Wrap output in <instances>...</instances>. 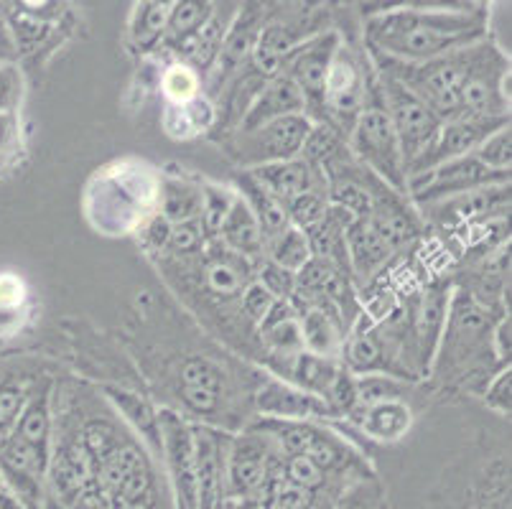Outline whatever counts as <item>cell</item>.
I'll list each match as a JSON object with an SVG mask.
<instances>
[{
	"label": "cell",
	"mask_w": 512,
	"mask_h": 509,
	"mask_svg": "<svg viewBox=\"0 0 512 509\" xmlns=\"http://www.w3.org/2000/svg\"><path fill=\"white\" fill-rule=\"evenodd\" d=\"M484 39L487 11L482 6H406L377 13L365 23L367 49L403 64L434 62Z\"/></svg>",
	"instance_id": "cell-1"
},
{
	"label": "cell",
	"mask_w": 512,
	"mask_h": 509,
	"mask_svg": "<svg viewBox=\"0 0 512 509\" xmlns=\"http://www.w3.org/2000/svg\"><path fill=\"white\" fill-rule=\"evenodd\" d=\"M347 148L362 168H367L393 191L406 196V168H403L398 138H395L388 112H385L377 79L372 82L365 107L347 133Z\"/></svg>",
	"instance_id": "cell-2"
},
{
	"label": "cell",
	"mask_w": 512,
	"mask_h": 509,
	"mask_svg": "<svg viewBox=\"0 0 512 509\" xmlns=\"http://www.w3.org/2000/svg\"><path fill=\"white\" fill-rule=\"evenodd\" d=\"M339 46H342L339 31H321V34L306 36L283 59L281 74H286L304 95L306 118L311 123H327L324 92H327L329 69H332Z\"/></svg>",
	"instance_id": "cell-3"
},
{
	"label": "cell",
	"mask_w": 512,
	"mask_h": 509,
	"mask_svg": "<svg viewBox=\"0 0 512 509\" xmlns=\"http://www.w3.org/2000/svg\"><path fill=\"white\" fill-rule=\"evenodd\" d=\"M377 82H380V95H383L385 112H388L390 123H393L400 156H403V168H406L408 174L413 163L423 156V151L436 138V133L441 128V120L408 87H403L390 74L380 72Z\"/></svg>",
	"instance_id": "cell-4"
},
{
	"label": "cell",
	"mask_w": 512,
	"mask_h": 509,
	"mask_svg": "<svg viewBox=\"0 0 512 509\" xmlns=\"http://www.w3.org/2000/svg\"><path fill=\"white\" fill-rule=\"evenodd\" d=\"M495 184H510V174L492 171L482 161H477L474 153H469V156L454 158V161H446L436 168H428L423 174L411 176L406 181V196H411L413 202L426 207V204L444 202L451 196Z\"/></svg>",
	"instance_id": "cell-5"
},
{
	"label": "cell",
	"mask_w": 512,
	"mask_h": 509,
	"mask_svg": "<svg viewBox=\"0 0 512 509\" xmlns=\"http://www.w3.org/2000/svg\"><path fill=\"white\" fill-rule=\"evenodd\" d=\"M490 334V311L479 303V298L474 293L462 291V288L454 291V296L449 301L444 334H441L439 342L444 359L449 357V364L464 367L472 359H477V352H482L490 344Z\"/></svg>",
	"instance_id": "cell-6"
},
{
	"label": "cell",
	"mask_w": 512,
	"mask_h": 509,
	"mask_svg": "<svg viewBox=\"0 0 512 509\" xmlns=\"http://www.w3.org/2000/svg\"><path fill=\"white\" fill-rule=\"evenodd\" d=\"M375 79L365 74V67L349 46H339L329 69L327 92H324V107H327V123H332L339 133H347L355 125L357 115L365 107L367 95Z\"/></svg>",
	"instance_id": "cell-7"
},
{
	"label": "cell",
	"mask_w": 512,
	"mask_h": 509,
	"mask_svg": "<svg viewBox=\"0 0 512 509\" xmlns=\"http://www.w3.org/2000/svg\"><path fill=\"white\" fill-rule=\"evenodd\" d=\"M311 125L314 123L306 115H288V118L273 120L258 130H250V133H237L235 143H232V156L240 158L248 171L265 166V163L299 158Z\"/></svg>",
	"instance_id": "cell-8"
},
{
	"label": "cell",
	"mask_w": 512,
	"mask_h": 509,
	"mask_svg": "<svg viewBox=\"0 0 512 509\" xmlns=\"http://www.w3.org/2000/svg\"><path fill=\"white\" fill-rule=\"evenodd\" d=\"M505 125H510V118H469V115H459V118L444 120L436 138L431 140V146L423 151V156L413 163L411 171L406 174V181L411 176L423 174L428 168H436L446 161H454V158L469 156L495 130L505 128Z\"/></svg>",
	"instance_id": "cell-9"
},
{
	"label": "cell",
	"mask_w": 512,
	"mask_h": 509,
	"mask_svg": "<svg viewBox=\"0 0 512 509\" xmlns=\"http://www.w3.org/2000/svg\"><path fill=\"white\" fill-rule=\"evenodd\" d=\"M161 451L171 471V484L179 509H197V466H194L192 423H186L174 410L158 413Z\"/></svg>",
	"instance_id": "cell-10"
},
{
	"label": "cell",
	"mask_w": 512,
	"mask_h": 509,
	"mask_svg": "<svg viewBox=\"0 0 512 509\" xmlns=\"http://www.w3.org/2000/svg\"><path fill=\"white\" fill-rule=\"evenodd\" d=\"M339 364L352 377L388 375L395 377V380H416L406 364H400L398 357L390 352V342L380 334V329L365 324V319L357 321L355 329L344 336Z\"/></svg>",
	"instance_id": "cell-11"
},
{
	"label": "cell",
	"mask_w": 512,
	"mask_h": 509,
	"mask_svg": "<svg viewBox=\"0 0 512 509\" xmlns=\"http://www.w3.org/2000/svg\"><path fill=\"white\" fill-rule=\"evenodd\" d=\"M194 466H197V509H222L225 502V461L230 436L192 423Z\"/></svg>",
	"instance_id": "cell-12"
},
{
	"label": "cell",
	"mask_w": 512,
	"mask_h": 509,
	"mask_svg": "<svg viewBox=\"0 0 512 509\" xmlns=\"http://www.w3.org/2000/svg\"><path fill=\"white\" fill-rule=\"evenodd\" d=\"M423 212L434 222L444 224V227L497 222V219H505L507 212H510V184L484 186V189L451 196V199H444V202L426 204Z\"/></svg>",
	"instance_id": "cell-13"
},
{
	"label": "cell",
	"mask_w": 512,
	"mask_h": 509,
	"mask_svg": "<svg viewBox=\"0 0 512 509\" xmlns=\"http://www.w3.org/2000/svg\"><path fill=\"white\" fill-rule=\"evenodd\" d=\"M265 21H268V13H265V6H260V3H245V6L237 8V16L232 21L230 31H227L225 44H222L220 56H217V64L209 72L214 82L225 84L227 79L240 74L242 67H248Z\"/></svg>",
	"instance_id": "cell-14"
},
{
	"label": "cell",
	"mask_w": 512,
	"mask_h": 509,
	"mask_svg": "<svg viewBox=\"0 0 512 509\" xmlns=\"http://www.w3.org/2000/svg\"><path fill=\"white\" fill-rule=\"evenodd\" d=\"M237 8L240 6H235V3H214L212 16L207 18V23L199 28L197 34L189 36L181 44L171 46L174 54L179 56V64L192 67L199 77L212 72V67L217 64V56L222 51V44H225L227 31H230L232 21L237 16Z\"/></svg>",
	"instance_id": "cell-15"
},
{
	"label": "cell",
	"mask_w": 512,
	"mask_h": 509,
	"mask_svg": "<svg viewBox=\"0 0 512 509\" xmlns=\"http://www.w3.org/2000/svg\"><path fill=\"white\" fill-rule=\"evenodd\" d=\"M288 115H306V102L299 87L286 74H278L276 79L265 82L253 95L250 105L242 110L237 133H250V130H258L273 120L288 118Z\"/></svg>",
	"instance_id": "cell-16"
},
{
	"label": "cell",
	"mask_w": 512,
	"mask_h": 509,
	"mask_svg": "<svg viewBox=\"0 0 512 509\" xmlns=\"http://www.w3.org/2000/svg\"><path fill=\"white\" fill-rule=\"evenodd\" d=\"M250 176H253L276 202H281L283 207L291 204L293 199L309 194V191L327 189V176H324V171L309 166V163L301 161V158H291V161L281 163H265V166L250 168Z\"/></svg>",
	"instance_id": "cell-17"
},
{
	"label": "cell",
	"mask_w": 512,
	"mask_h": 509,
	"mask_svg": "<svg viewBox=\"0 0 512 509\" xmlns=\"http://www.w3.org/2000/svg\"><path fill=\"white\" fill-rule=\"evenodd\" d=\"M451 286L449 283H431L423 291L421 306L413 319V334H416L418 359H421V370H431L436 354H439L441 334H444L446 314H449Z\"/></svg>",
	"instance_id": "cell-18"
},
{
	"label": "cell",
	"mask_w": 512,
	"mask_h": 509,
	"mask_svg": "<svg viewBox=\"0 0 512 509\" xmlns=\"http://www.w3.org/2000/svg\"><path fill=\"white\" fill-rule=\"evenodd\" d=\"M258 410L265 418L278 420H314V418H334L327 403L309 392L299 390L296 385L268 380L258 392Z\"/></svg>",
	"instance_id": "cell-19"
},
{
	"label": "cell",
	"mask_w": 512,
	"mask_h": 509,
	"mask_svg": "<svg viewBox=\"0 0 512 509\" xmlns=\"http://www.w3.org/2000/svg\"><path fill=\"white\" fill-rule=\"evenodd\" d=\"M347 260H349V273H352V280H372L377 275V270L385 268L390 258H393L395 252L385 245V240L377 235L375 230L370 227L365 217L355 219V222L349 224L347 235Z\"/></svg>",
	"instance_id": "cell-20"
},
{
	"label": "cell",
	"mask_w": 512,
	"mask_h": 509,
	"mask_svg": "<svg viewBox=\"0 0 512 509\" xmlns=\"http://www.w3.org/2000/svg\"><path fill=\"white\" fill-rule=\"evenodd\" d=\"M301 336H304V352L316 354V357H327L339 362L344 347V329L342 319L332 306L309 308L301 316Z\"/></svg>",
	"instance_id": "cell-21"
},
{
	"label": "cell",
	"mask_w": 512,
	"mask_h": 509,
	"mask_svg": "<svg viewBox=\"0 0 512 509\" xmlns=\"http://www.w3.org/2000/svg\"><path fill=\"white\" fill-rule=\"evenodd\" d=\"M217 237H220L222 245H225L227 250L237 252V255H242L245 260H255L265 255V240L263 232H260V224L258 219H255L253 209L245 204L242 196L235 199V204H232L230 214H227V219L222 222Z\"/></svg>",
	"instance_id": "cell-22"
},
{
	"label": "cell",
	"mask_w": 512,
	"mask_h": 509,
	"mask_svg": "<svg viewBox=\"0 0 512 509\" xmlns=\"http://www.w3.org/2000/svg\"><path fill=\"white\" fill-rule=\"evenodd\" d=\"M240 189H242V199H245V204L253 209L255 219H258L265 245L276 240V237H281L283 232L291 227V219H288L286 207H283L281 202H276V199H273V196L268 194V191L253 179V176H250V171H245V174L240 176Z\"/></svg>",
	"instance_id": "cell-23"
},
{
	"label": "cell",
	"mask_w": 512,
	"mask_h": 509,
	"mask_svg": "<svg viewBox=\"0 0 512 509\" xmlns=\"http://www.w3.org/2000/svg\"><path fill=\"white\" fill-rule=\"evenodd\" d=\"M11 436H18L21 441L31 443L36 448L51 451V400H49V385L41 390L29 392V400L23 405L21 418H18L16 428Z\"/></svg>",
	"instance_id": "cell-24"
},
{
	"label": "cell",
	"mask_w": 512,
	"mask_h": 509,
	"mask_svg": "<svg viewBox=\"0 0 512 509\" xmlns=\"http://www.w3.org/2000/svg\"><path fill=\"white\" fill-rule=\"evenodd\" d=\"M339 375H342V364L334 362V359L316 357L311 352H301L293 357L291 377L296 387L319 400H327Z\"/></svg>",
	"instance_id": "cell-25"
},
{
	"label": "cell",
	"mask_w": 512,
	"mask_h": 509,
	"mask_svg": "<svg viewBox=\"0 0 512 509\" xmlns=\"http://www.w3.org/2000/svg\"><path fill=\"white\" fill-rule=\"evenodd\" d=\"M360 423L362 431L370 438L393 443L406 436L408 428H411L413 423V413L403 400H390V403H380L367 408L365 413H362Z\"/></svg>",
	"instance_id": "cell-26"
},
{
	"label": "cell",
	"mask_w": 512,
	"mask_h": 509,
	"mask_svg": "<svg viewBox=\"0 0 512 509\" xmlns=\"http://www.w3.org/2000/svg\"><path fill=\"white\" fill-rule=\"evenodd\" d=\"M207 280L209 288L220 296H242V291L253 283L250 280V263L222 245V252H214L212 260H209Z\"/></svg>",
	"instance_id": "cell-27"
},
{
	"label": "cell",
	"mask_w": 512,
	"mask_h": 509,
	"mask_svg": "<svg viewBox=\"0 0 512 509\" xmlns=\"http://www.w3.org/2000/svg\"><path fill=\"white\" fill-rule=\"evenodd\" d=\"M169 8L171 3H156V0L138 3L133 16H130V41L138 51L148 54L158 44H164Z\"/></svg>",
	"instance_id": "cell-28"
},
{
	"label": "cell",
	"mask_w": 512,
	"mask_h": 509,
	"mask_svg": "<svg viewBox=\"0 0 512 509\" xmlns=\"http://www.w3.org/2000/svg\"><path fill=\"white\" fill-rule=\"evenodd\" d=\"M161 217L169 224L192 222L202 217V186L181 179H164L161 184Z\"/></svg>",
	"instance_id": "cell-29"
},
{
	"label": "cell",
	"mask_w": 512,
	"mask_h": 509,
	"mask_svg": "<svg viewBox=\"0 0 512 509\" xmlns=\"http://www.w3.org/2000/svg\"><path fill=\"white\" fill-rule=\"evenodd\" d=\"M344 153H347V138L332 123H314L306 135L304 146H301L299 158L324 171L329 163H334Z\"/></svg>",
	"instance_id": "cell-30"
},
{
	"label": "cell",
	"mask_w": 512,
	"mask_h": 509,
	"mask_svg": "<svg viewBox=\"0 0 512 509\" xmlns=\"http://www.w3.org/2000/svg\"><path fill=\"white\" fill-rule=\"evenodd\" d=\"M212 8L214 3H207V0H179V3H171L164 44L176 46L197 34L199 28L207 23V18L212 16Z\"/></svg>",
	"instance_id": "cell-31"
},
{
	"label": "cell",
	"mask_w": 512,
	"mask_h": 509,
	"mask_svg": "<svg viewBox=\"0 0 512 509\" xmlns=\"http://www.w3.org/2000/svg\"><path fill=\"white\" fill-rule=\"evenodd\" d=\"M107 398L118 408V413L128 420L130 426H136L138 433L146 438L148 443L161 451V433H158V413H153L151 405L141 400L133 392L118 390V387H107Z\"/></svg>",
	"instance_id": "cell-32"
},
{
	"label": "cell",
	"mask_w": 512,
	"mask_h": 509,
	"mask_svg": "<svg viewBox=\"0 0 512 509\" xmlns=\"http://www.w3.org/2000/svg\"><path fill=\"white\" fill-rule=\"evenodd\" d=\"M265 260H271L278 268L296 275L311 260L306 235L301 230H296V227H288L281 237H276V240L265 245Z\"/></svg>",
	"instance_id": "cell-33"
},
{
	"label": "cell",
	"mask_w": 512,
	"mask_h": 509,
	"mask_svg": "<svg viewBox=\"0 0 512 509\" xmlns=\"http://www.w3.org/2000/svg\"><path fill=\"white\" fill-rule=\"evenodd\" d=\"M355 395H357V420L362 418L367 408L380 403H390V400H403L406 395V385L395 377L388 375H365L355 377Z\"/></svg>",
	"instance_id": "cell-34"
},
{
	"label": "cell",
	"mask_w": 512,
	"mask_h": 509,
	"mask_svg": "<svg viewBox=\"0 0 512 509\" xmlns=\"http://www.w3.org/2000/svg\"><path fill=\"white\" fill-rule=\"evenodd\" d=\"M332 509H385L383 484L377 482L375 476L360 474L355 482L337 494Z\"/></svg>",
	"instance_id": "cell-35"
},
{
	"label": "cell",
	"mask_w": 512,
	"mask_h": 509,
	"mask_svg": "<svg viewBox=\"0 0 512 509\" xmlns=\"http://www.w3.org/2000/svg\"><path fill=\"white\" fill-rule=\"evenodd\" d=\"M237 194L230 189H222L217 184H202V227L207 235H217L222 222L230 214L232 204H235Z\"/></svg>",
	"instance_id": "cell-36"
},
{
	"label": "cell",
	"mask_w": 512,
	"mask_h": 509,
	"mask_svg": "<svg viewBox=\"0 0 512 509\" xmlns=\"http://www.w3.org/2000/svg\"><path fill=\"white\" fill-rule=\"evenodd\" d=\"M181 387H199L222 395L225 390V372L207 357H189L179 367Z\"/></svg>",
	"instance_id": "cell-37"
},
{
	"label": "cell",
	"mask_w": 512,
	"mask_h": 509,
	"mask_svg": "<svg viewBox=\"0 0 512 509\" xmlns=\"http://www.w3.org/2000/svg\"><path fill=\"white\" fill-rule=\"evenodd\" d=\"M29 392V387L16 380H8L0 385V446L11 438L13 428L21 418L23 405L29 400Z\"/></svg>",
	"instance_id": "cell-38"
},
{
	"label": "cell",
	"mask_w": 512,
	"mask_h": 509,
	"mask_svg": "<svg viewBox=\"0 0 512 509\" xmlns=\"http://www.w3.org/2000/svg\"><path fill=\"white\" fill-rule=\"evenodd\" d=\"M327 209H329L327 189L309 191V194L299 196V199H293L291 204H286L291 227H296V230L301 232L311 230L314 224H319L321 219H324V214H327Z\"/></svg>",
	"instance_id": "cell-39"
},
{
	"label": "cell",
	"mask_w": 512,
	"mask_h": 509,
	"mask_svg": "<svg viewBox=\"0 0 512 509\" xmlns=\"http://www.w3.org/2000/svg\"><path fill=\"white\" fill-rule=\"evenodd\" d=\"M283 479L306 492H321L327 487L329 474L321 466H316L309 456H286L283 459Z\"/></svg>",
	"instance_id": "cell-40"
},
{
	"label": "cell",
	"mask_w": 512,
	"mask_h": 509,
	"mask_svg": "<svg viewBox=\"0 0 512 509\" xmlns=\"http://www.w3.org/2000/svg\"><path fill=\"white\" fill-rule=\"evenodd\" d=\"M199 84H202V77L186 64H174L161 79V87L174 105H186V102L197 100Z\"/></svg>",
	"instance_id": "cell-41"
},
{
	"label": "cell",
	"mask_w": 512,
	"mask_h": 509,
	"mask_svg": "<svg viewBox=\"0 0 512 509\" xmlns=\"http://www.w3.org/2000/svg\"><path fill=\"white\" fill-rule=\"evenodd\" d=\"M477 161H482L484 166L492 168V171H502V174H510L512 166V133L510 125L495 130L490 138L484 140L482 146L474 151Z\"/></svg>",
	"instance_id": "cell-42"
},
{
	"label": "cell",
	"mask_w": 512,
	"mask_h": 509,
	"mask_svg": "<svg viewBox=\"0 0 512 509\" xmlns=\"http://www.w3.org/2000/svg\"><path fill=\"white\" fill-rule=\"evenodd\" d=\"M265 339V344L273 349L276 354L283 357H296V354L304 352V336H301V321L299 316H291V319L281 321L276 326H268V329L260 331Z\"/></svg>",
	"instance_id": "cell-43"
},
{
	"label": "cell",
	"mask_w": 512,
	"mask_h": 509,
	"mask_svg": "<svg viewBox=\"0 0 512 509\" xmlns=\"http://www.w3.org/2000/svg\"><path fill=\"white\" fill-rule=\"evenodd\" d=\"M82 446H85L87 456L92 459V464L100 466V461L105 459L110 451L120 443L118 431H115L110 423L105 420H90L85 428H82V436H79Z\"/></svg>",
	"instance_id": "cell-44"
},
{
	"label": "cell",
	"mask_w": 512,
	"mask_h": 509,
	"mask_svg": "<svg viewBox=\"0 0 512 509\" xmlns=\"http://www.w3.org/2000/svg\"><path fill=\"white\" fill-rule=\"evenodd\" d=\"M204 227L202 219H192V222L171 224L169 250L176 255H199L204 250Z\"/></svg>",
	"instance_id": "cell-45"
},
{
	"label": "cell",
	"mask_w": 512,
	"mask_h": 509,
	"mask_svg": "<svg viewBox=\"0 0 512 509\" xmlns=\"http://www.w3.org/2000/svg\"><path fill=\"white\" fill-rule=\"evenodd\" d=\"M258 283L265 291L271 293L276 301H291L293 291H296V275L278 268L271 260H263V265L258 268Z\"/></svg>",
	"instance_id": "cell-46"
},
{
	"label": "cell",
	"mask_w": 512,
	"mask_h": 509,
	"mask_svg": "<svg viewBox=\"0 0 512 509\" xmlns=\"http://www.w3.org/2000/svg\"><path fill=\"white\" fill-rule=\"evenodd\" d=\"M240 298H242V314L248 316V319L258 326H260V321L268 316V311H271L273 303H276V298L265 291L258 280H253V283H250V286L242 291Z\"/></svg>",
	"instance_id": "cell-47"
},
{
	"label": "cell",
	"mask_w": 512,
	"mask_h": 509,
	"mask_svg": "<svg viewBox=\"0 0 512 509\" xmlns=\"http://www.w3.org/2000/svg\"><path fill=\"white\" fill-rule=\"evenodd\" d=\"M510 390H512V372H510V364L502 367L500 372L495 375V380L490 382V387L484 390V400L490 405L492 410H497L500 415H510L512 408V400H510Z\"/></svg>",
	"instance_id": "cell-48"
},
{
	"label": "cell",
	"mask_w": 512,
	"mask_h": 509,
	"mask_svg": "<svg viewBox=\"0 0 512 509\" xmlns=\"http://www.w3.org/2000/svg\"><path fill=\"white\" fill-rule=\"evenodd\" d=\"M181 400L186 408L194 410L197 415H212L214 410L220 408V395L209 390H199V387H181Z\"/></svg>",
	"instance_id": "cell-49"
},
{
	"label": "cell",
	"mask_w": 512,
	"mask_h": 509,
	"mask_svg": "<svg viewBox=\"0 0 512 509\" xmlns=\"http://www.w3.org/2000/svg\"><path fill=\"white\" fill-rule=\"evenodd\" d=\"M21 97V79L13 67L0 64V112H11Z\"/></svg>",
	"instance_id": "cell-50"
},
{
	"label": "cell",
	"mask_w": 512,
	"mask_h": 509,
	"mask_svg": "<svg viewBox=\"0 0 512 509\" xmlns=\"http://www.w3.org/2000/svg\"><path fill=\"white\" fill-rule=\"evenodd\" d=\"M510 334H512L510 316H502V319L492 326V334H490L492 354L497 357L500 367H507V362H510V344H512Z\"/></svg>",
	"instance_id": "cell-51"
},
{
	"label": "cell",
	"mask_w": 512,
	"mask_h": 509,
	"mask_svg": "<svg viewBox=\"0 0 512 509\" xmlns=\"http://www.w3.org/2000/svg\"><path fill=\"white\" fill-rule=\"evenodd\" d=\"M169 237H171V224L166 222L161 214H153V217L146 222V227H143V240H146L151 247H156V250H166V247H169Z\"/></svg>",
	"instance_id": "cell-52"
},
{
	"label": "cell",
	"mask_w": 512,
	"mask_h": 509,
	"mask_svg": "<svg viewBox=\"0 0 512 509\" xmlns=\"http://www.w3.org/2000/svg\"><path fill=\"white\" fill-rule=\"evenodd\" d=\"M0 509H29V507H26V504H23L21 499H18L16 494L3 484V487H0Z\"/></svg>",
	"instance_id": "cell-53"
},
{
	"label": "cell",
	"mask_w": 512,
	"mask_h": 509,
	"mask_svg": "<svg viewBox=\"0 0 512 509\" xmlns=\"http://www.w3.org/2000/svg\"><path fill=\"white\" fill-rule=\"evenodd\" d=\"M11 138V112H0V148Z\"/></svg>",
	"instance_id": "cell-54"
},
{
	"label": "cell",
	"mask_w": 512,
	"mask_h": 509,
	"mask_svg": "<svg viewBox=\"0 0 512 509\" xmlns=\"http://www.w3.org/2000/svg\"><path fill=\"white\" fill-rule=\"evenodd\" d=\"M8 56H11V49H8V46H3V44H0V64L6 62Z\"/></svg>",
	"instance_id": "cell-55"
},
{
	"label": "cell",
	"mask_w": 512,
	"mask_h": 509,
	"mask_svg": "<svg viewBox=\"0 0 512 509\" xmlns=\"http://www.w3.org/2000/svg\"><path fill=\"white\" fill-rule=\"evenodd\" d=\"M3 484H6V482H3V474H0V487H3Z\"/></svg>",
	"instance_id": "cell-56"
}]
</instances>
